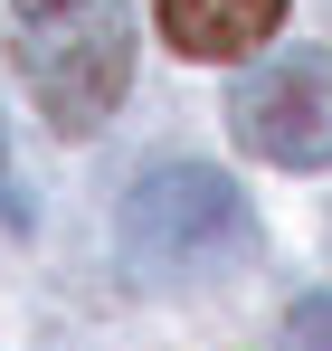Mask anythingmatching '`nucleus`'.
<instances>
[{"label": "nucleus", "mask_w": 332, "mask_h": 351, "mask_svg": "<svg viewBox=\"0 0 332 351\" xmlns=\"http://www.w3.org/2000/svg\"><path fill=\"white\" fill-rule=\"evenodd\" d=\"M10 58L57 133H95L133 86V10L123 0H10Z\"/></svg>", "instance_id": "f257e3e1"}, {"label": "nucleus", "mask_w": 332, "mask_h": 351, "mask_svg": "<svg viewBox=\"0 0 332 351\" xmlns=\"http://www.w3.org/2000/svg\"><path fill=\"white\" fill-rule=\"evenodd\" d=\"M123 247L143 276H219L257 247V219L237 199V180L209 162H152L123 190Z\"/></svg>", "instance_id": "f03ea898"}, {"label": "nucleus", "mask_w": 332, "mask_h": 351, "mask_svg": "<svg viewBox=\"0 0 332 351\" xmlns=\"http://www.w3.org/2000/svg\"><path fill=\"white\" fill-rule=\"evenodd\" d=\"M228 123L257 162H285V171H313L332 162V58L323 48H285V58L247 66L237 95H228Z\"/></svg>", "instance_id": "7ed1b4c3"}, {"label": "nucleus", "mask_w": 332, "mask_h": 351, "mask_svg": "<svg viewBox=\"0 0 332 351\" xmlns=\"http://www.w3.org/2000/svg\"><path fill=\"white\" fill-rule=\"evenodd\" d=\"M152 10H162V38L200 66H228L285 29V0H152Z\"/></svg>", "instance_id": "20e7f679"}, {"label": "nucleus", "mask_w": 332, "mask_h": 351, "mask_svg": "<svg viewBox=\"0 0 332 351\" xmlns=\"http://www.w3.org/2000/svg\"><path fill=\"white\" fill-rule=\"evenodd\" d=\"M285 351H332V294H304L285 313Z\"/></svg>", "instance_id": "39448f33"}]
</instances>
